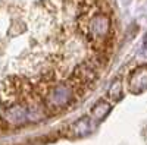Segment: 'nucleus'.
Here are the masks:
<instances>
[{
  "label": "nucleus",
  "instance_id": "1",
  "mask_svg": "<svg viewBox=\"0 0 147 145\" xmlns=\"http://www.w3.org/2000/svg\"><path fill=\"white\" fill-rule=\"evenodd\" d=\"M91 120L88 117H81L80 120H77V122H74L68 130H69V134L72 136H85V135H88L90 134V130H91Z\"/></svg>",
  "mask_w": 147,
  "mask_h": 145
},
{
  "label": "nucleus",
  "instance_id": "2",
  "mask_svg": "<svg viewBox=\"0 0 147 145\" xmlns=\"http://www.w3.org/2000/svg\"><path fill=\"white\" fill-rule=\"evenodd\" d=\"M109 112H110V104H107L105 100H100L91 108V116L97 120H103L109 114Z\"/></svg>",
  "mask_w": 147,
  "mask_h": 145
},
{
  "label": "nucleus",
  "instance_id": "3",
  "mask_svg": "<svg viewBox=\"0 0 147 145\" xmlns=\"http://www.w3.org/2000/svg\"><path fill=\"white\" fill-rule=\"evenodd\" d=\"M107 95H109L113 101H119V100L122 98V84H121L119 81H115L112 85H110Z\"/></svg>",
  "mask_w": 147,
  "mask_h": 145
}]
</instances>
